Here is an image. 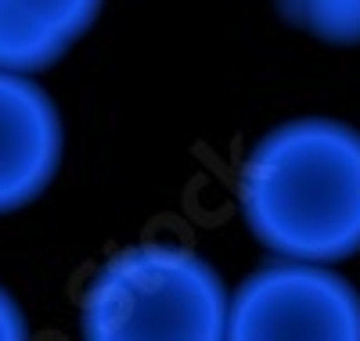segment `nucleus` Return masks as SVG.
Here are the masks:
<instances>
[{
	"label": "nucleus",
	"instance_id": "1",
	"mask_svg": "<svg viewBox=\"0 0 360 341\" xmlns=\"http://www.w3.org/2000/svg\"><path fill=\"white\" fill-rule=\"evenodd\" d=\"M238 208L274 255L342 262L360 252V133L339 119H292L263 133L238 173Z\"/></svg>",
	"mask_w": 360,
	"mask_h": 341
},
{
	"label": "nucleus",
	"instance_id": "2",
	"mask_svg": "<svg viewBox=\"0 0 360 341\" xmlns=\"http://www.w3.org/2000/svg\"><path fill=\"white\" fill-rule=\"evenodd\" d=\"M231 295L217 266L184 244L148 241L115 252L86 281V341H220Z\"/></svg>",
	"mask_w": 360,
	"mask_h": 341
},
{
	"label": "nucleus",
	"instance_id": "3",
	"mask_svg": "<svg viewBox=\"0 0 360 341\" xmlns=\"http://www.w3.org/2000/svg\"><path fill=\"white\" fill-rule=\"evenodd\" d=\"M231 341H360V291L328 262L285 259L249 273L227 305Z\"/></svg>",
	"mask_w": 360,
	"mask_h": 341
},
{
	"label": "nucleus",
	"instance_id": "4",
	"mask_svg": "<svg viewBox=\"0 0 360 341\" xmlns=\"http://www.w3.org/2000/svg\"><path fill=\"white\" fill-rule=\"evenodd\" d=\"M62 166V119L25 72L0 69V212L37 201Z\"/></svg>",
	"mask_w": 360,
	"mask_h": 341
},
{
	"label": "nucleus",
	"instance_id": "5",
	"mask_svg": "<svg viewBox=\"0 0 360 341\" xmlns=\"http://www.w3.org/2000/svg\"><path fill=\"white\" fill-rule=\"evenodd\" d=\"M278 15L321 44H360V0H274Z\"/></svg>",
	"mask_w": 360,
	"mask_h": 341
},
{
	"label": "nucleus",
	"instance_id": "6",
	"mask_svg": "<svg viewBox=\"0 0 360 341\" xmlns=\"http://www.w3.org/2000/svg\"><path fill=\"white\" fill-rule=\"evenodd\" d=\"M4 4L29 15L33 22H40L47 33H54L62 44L72 47L86 29L94 25L105 0H4Z\"/></svg>",
	"mask_w": 360,
	"mask_h": 341
},
{
	"label": "nucleus",
	"instance_id": "7",
	"mask_svg": "<svg viewBox=\"0 0 360 341\" xmlns=\"http://www.w3.org/2000/svg\"><path fill=\"white\" fill-rule=\"evenodd\" d=\"M25 334H29V323H25L22 305L15 302V295L0 288V341H18Z\"/></svg>",
	"mask_w": 360,
	"mask_h": 341
}]
</instances>
